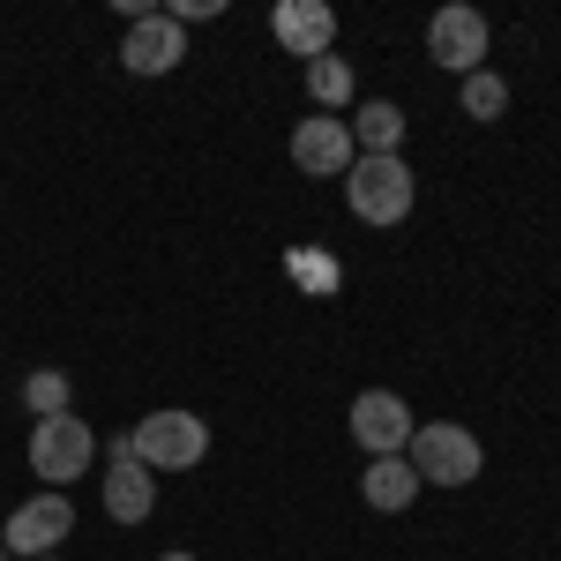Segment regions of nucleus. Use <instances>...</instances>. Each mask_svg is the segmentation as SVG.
Returning a JSON list of instances; mask_svg holds the SVG:
<instances>
[{"label":"nucleus","mask_w":561,"mask_h":561,"mask_svg":"<svg viewBox=\"0 0 561 561\" xmlns=\"http://www.w3.org/2000/svg\"><path fill=\"white\" fill-rule=\"evenodd\" d=\"M352 158H359V150H352V128L337 113H314V121L293 128V165H300V173L330 180V173H352Z\"/></svg>","instance_id":"10"},{"label":"nucleus","mask_w":561,"mask_h":561,"mask_svg":"<svg viewBox=\"0 0 561 561\" xmlns=\"http://www.w3.org/2000/svg\"><path fill=\"white\" fill-rule=\"evenodd\" d=\"M486 15L479 8H465V0H449V8H434V23H427V53L442 60V68H457V76H479L486 68Z\"/></svg>","instance_id":"6"},{"label":"nucleus","mask_w":561,"mask_h":561,"mask_svg":"<svg viewBox=\"0 0 561 561\" xmlns=\"http://www.w3.org/2000/svg\"><path fill=\"white\" fill-rule=\"evenodd\" d=\"M38 561H60V554H38Z\"/></svg>","instance_id":"19"},{"label":"nucleus","mask_w":561,"mask_h":561,"mask_svg":"<svg viewBox=\"0 0 561 561\" xmlns=\"http://www.w3.org/2000/svg\"><path fill=\"white\" fill-rule=\"evenodd\" d=\"M128 449H135V465H150V472H187V465H203L210 457V427L195 420V412H142L128 434Z\"/></svg>","instance_id":"3"},{"label":"nucleus","mask_w":561,"mask_h":561,"mask_svg":"<svg viewBox=\"0 0 561 561\" xmlns=\"http://www.w3.org/2000/svg\"><path fill=\"white\" fill-rule=\"evenodd\" d=\"M90 457H98V434H90L76 412H60V420H38V427H31V472H38L53 494H68V479H83Z\"/></svg>","instance_id":"4"},{"label":"nucleus","mask_w":561,"mask_h":561,"mask_svg":"<svg viewBox=\"0 0 561 561\" xmlns=\"http://www.w3.org/2000/svg\"><path fill=\"white\" fill-rule=\"evenodd\" d=\"M404 465L420 472V486H472V479L486 472V449H479L472 427H457V420H427V427H412Z\"/></svg>","instance_id":"1"},{"label":"nucleus","mask_w":561,"mask_h":561,"mask_svg":"<svg viewBox=\"0 0 561 561\" xmlns=\"http://www.w3.org/2000/svg\"><path fill=\"white\" fill-rule=\"evenodd\" d=\"M121 60H128V76H173L180 60H187V31H180L173 15H142V23H128Z\"/></svg>","instance_id":"8"},{"label":"nucleus","mask_w":561,"mask_h":561,"mask_svg":"<svg viewBox=\"0 0 561 561\" xmlns=\"http://www.w3.org/2000/svg\"><path fill=\"white\" fill-rule=\"evenodd\" d=\"M345 128H352V150H359V158H397V142H404V105H389V98H367V105L352 113Z\"/></svg>","instance_id":"12"},{"label":"nucleus","mask_w":561,"mask_h":561,"mask_svg":"<svg viewBox=\"0 0 561 561\" xmlns=\"http://www.w3.org/2000/svg\"><path fill=\"white\" fill-rule=\"evenodd\" d=\"M68 531H76V502L45 486V494H31V502H23V510L8 517V531H0V539H8V554L38 561V554H53V547H60Z\"/></svg>","instance_id":"7"},{"label":"nucleus","mask_w":561,"mask_h":561,"mask_svg":"<svg viewBox=\"0 0 561 561\" xmlns=\"http://www.w3.org/2000/svg\"><path fill=\"white\" fill-rule=\"evenodd\" d=\"M270 31H277V45H285V53L322 60V53H330V38H337V8H330V0H277Z\"/></svg>","instance_id":"11"},{"label":"nucleus","mask_w":561,"mask_h":561,"mask_svg":"<svg viewBox=\"0 0 561 561\" xmlns=\"http://www.w3.org/2000/svg\"><path fill=\"white\" fill-rule=\"evenodd\" d=\"M359 494H367V510L397 517V510H412V494H420V472H412L404 457H375V465H367V479H359Z\"/></svg>","instance_id":"13"},{"label":"nucleus","mask_w":561,"mask_h":561,"mask_svg":"<svg viewBox=\"0 0 561 561\" xmlns=\"http://www.w3.org/2000/svg\"><path fill=\"white\" fill-rule=\"evenodd\" d=\"M412 195H420V180L404 158H352L345 173V203L359 225H404L412 217Z\"/></svg>","instance_id":"2"},{"label":"nucleus","mask_w":561,"mask_h":561,"mask_svg":"<svg viewBox=\"0 0 561 561\" xmlns=\"http://www.w3.org/2000/svg\"><path fill=\"white\" fill-rule=\"evenodd\" d=\"M307 98L322 105V113H337L352 98V68L337 60V53H322V60H307Z\"/></svg>","instance_id":"14"},{"label":"nucleus","mask_w":561,"mask_h":561,"mask_svg":"<svg viewBox=\"0 0 561 561\" xmlns=\"http://www.w3.org/2000/svg\"><path fill=\"white\" fill-rule=\"evenodd\" d=\"M412 404L397 397V389H359L352 397V442L367 449V457H404L412 449Z\"/></svg>","instance_id":"5"},{"label":"nucleus","mask_w":561,"mask_h":561,"mask_svg":"<svg viewBox=\"0 0 561 561\" xmlns=\"http://www.w3.org/2000/svg\"><path fill=\"white\" fill-rule=\"evenodd\" d=\"M465 113H472V121H502V113H510V83H502L494 68L465 76Z\"/></svg>","instance_id":"15"},{"label":"nucleus","mask_w":561,"mask_h":561,"mask_svg":"<svg viewBox=\"0 0 561 561\" xmlns=\"http://www.w3.org/2000/svg\"><path fill=\"white\" fill-rule=\"evenodd\" d=\"M105 510H113V524H142L150 510H158V472L135 465L128 442H113V465H105Z\"/></svg>","instance_id":"9"},{"label":"nucleus","mask_w":561,"mask_h":561,"mask_svg":"<svg viewBox=\"0 0 561 561\" xmlns=\"http://www.w3.org/2000/svg\"><path fill=\"white\" fill-rule=\"evenodd\" d=\"M217 8H225V0H173V8H165V15H173L180 31H187V23H210Z\"/></svg>","instance_id":"17"},{"label":"nucleus","mask_w":561,"mask_h":561,"mask_svg":"<svg viewBox=\"0 0 561 561\" xmlns=\"http://www.w3.org/2000/svg\"><path fill=\"white\" fill-rule=\"evenodd\" d=\"M0 554H8V539H0Z\"/></svg>","instance_id":"20"},{"label":"nucleus","mask_w":561,"mask_h":561,"mask_svg":"<svg viewBox=\"0 0 561 561\" xmlns=\"http://www.w3.org/2000/svg\"><path fill=\"white\" fill-rule=\"evenodd\" d=\"M68 397H76V389H68V375H53V367L23 382V404H31L38 420H60V412H68Z\"/></svg>","instance_id":"16"},{"label":"nucleus","mask_w":561,"mask_h":561,"mask_svg":"<svg viewBox=\"0 0 561 561\" xmlns=\"http://www.w3.org/2000/svg\"><path fill=\"white\" fill-rule=\"evenodd\" d=\"M165 561H195V554H165Z\"/></svg>","instance_id":"18"}]
</instances>
